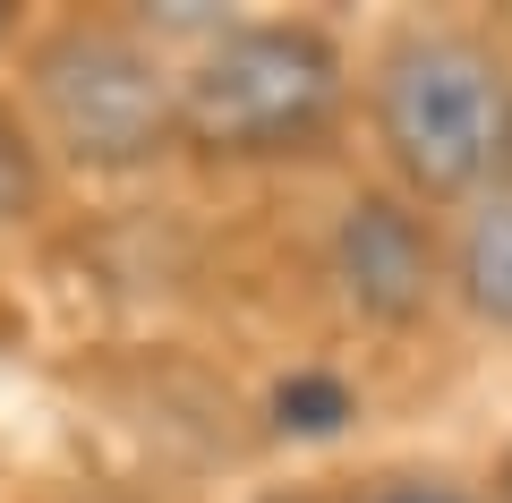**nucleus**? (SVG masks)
<instances>
[{
  "label": "nucleus",
  "instance_id": "nucleus-8",
  "mask_svg": "<svg viewBox=\"0 0 512 503\" xmlns=\"http://www.w3.org/2000/svg\"><path fill=\"white\" fill-rule=\"evenodd\" d=\"M495 503H512V452H504V469H495Z\"/></svg>",
  "mask_w": 512,
  "mask_h": 503
},
{
  "label": "nucleus",
  "instance_id": "nucleus-2",
  "mask_svg": "<svg viewBox=\"0 0 512 503\" xmlns=\"http://www.w3.org/2000/svg\"><path fill=\"white\" fill-rule=\"evenodd\" d=\"M342 43L308 18H231L180 69V145L205 162H291L342 120Z\"/></svg>",
  "mask_w": 512,
  "mask_h": 503
},
{
  "label": "nucleus",
  "instance_id": "nucleus-6",
  "mask_svg": "<svg viewBox=\"0 0 512 503\" xmlns=\"http://www.w3.org/2000/svg\"><path fill=\"white\" fill-rule=\"evenodd\" d=\"M35 197H43V145L18 111L0 103V222H26Z\"/></svg>",
  "mask_w": 512,
  "mask_h": 503
},
{
  "label": "nucleus",
  "instance_id": "nucleus-1",
  "mask_svg": "<svg viewBox=\"0 0 512 503\" xmlns=\"http://www.w3.org/2000/svg\"><path fill=\"white\" fill-rule=\"evenodd\" d=\"M367 120L410 205L495 197L512 180V60L478 26H393L367 77Z\"/></svg>",
  "mask_w": 512,
  "mask_h": 503
},
{
  "label": "nucleus",
  "instance_id": "nucleus-7",
  "mask_svg": "<svg viewBox=\"0 0 512 503\" xmlns=\"http://www.w3.org/2000/svg\"><path fill=\"white\" fill-rule=\"evenodd\" d=\"M384 503H461V495H453V486H393Z\"/></svg>",
  "mask_w": 512,
  "mask_h": 503
},
{
  "label": "nucleus",
  "instance_id": "nucleus-5",
  "mask_svg": "<svg viewBox=\"0 0 512 503\" xmlns=\"http://www.w3.org/2000/svg\"><path fill=\"white\" fill-rule=\"evenodd\" d=\"M453 290H461V307H470L478 324L512 333V188L478 197V214L461 222V239H453Z\"/></svg>",
  "mask_w": 512,
  "mask_h": 503
},
{
  "label": "nucleus",
  "instance_id": "nucleus-3",
  "mask_svg": "<svg viewBox=\"0 0 512 503\" xmlns=\"http://www.w3.org/2000/svg\"><path fill=\"white\" fill-rule=\"evenodd\" d=\"M26 94H35L43 145L69 171H146L180 145V77L163 69L137 26L120 18H60L26 52Z\"/></svg>",
  "mask_w": 512,
  "mask_h": 503
},
{
  "label": "nucleus",
  "instance_id": "nucleus-4",
  "mask_svg": "<svg viewBox=\"0 0 512 503\" xmlns=\"http://www.w3.org/2000/svg\"><path fill=\"white\" fill-rule=\"evenodd\" d=\"M333 282L367 324H410L436 299V231L410 197H350L333 222Z\"/></svg>",
  "mask_w": 512,
  "mask_h": 503
},
{
  "label": "nucleus",
  "instance_id": "nucleus-9",
  "mask_svg": "<svg viewBox=\"0 0 512 503\" xmlns=\"http://www.w3.org/2000/svg\"><path fill=\"white\" fill-rule=\"evenodd\" d=\"M9 35H18V9H9V0H0V43H9Z\"/></svg>",
  "mask_w": 512,
  "mask_h": 503
}]
</instances>
